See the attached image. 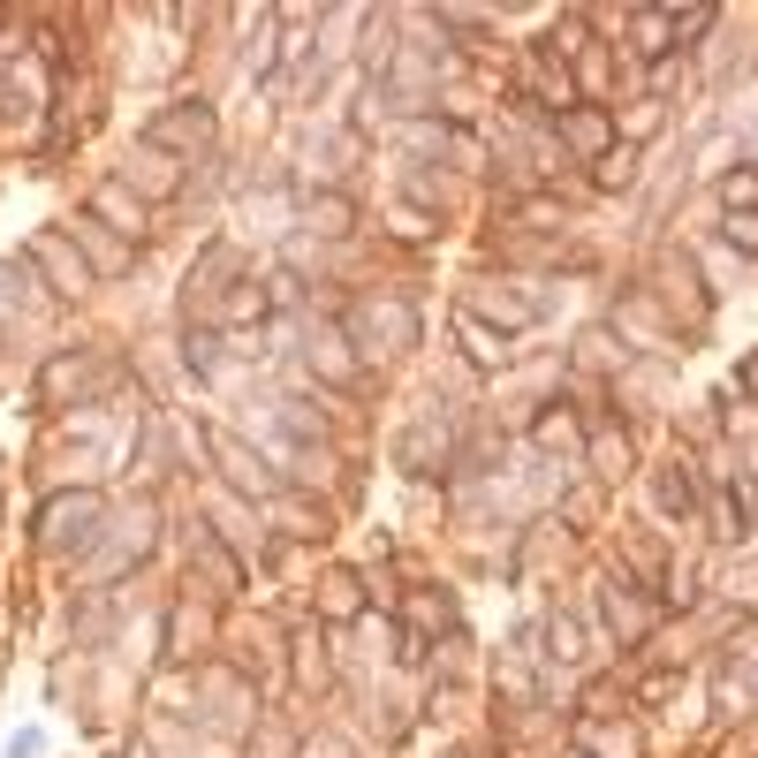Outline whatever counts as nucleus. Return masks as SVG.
Wrapping results in <instances>:
<instances>
[{
  "label": "nucleus",
  "instance_id": "f257e3e1",
  "mask_svg": "<svg viewBox=\"0 0 758 758\" xmlns=\"http://www.w3.org/2000/svg\"><path fill=\"white\" fill-rule=\"evenodd\" d=\"M213 137H220V122H213L205 99H175L167 115H152V130H145V145H159V152H205Z\"/></svg>",
  "mask_w": 758,
  "mask_h": 758
},
{
  "label": "nucleus",
  "instance_id": "f03ea898",
  "mask_svg": "<svg viewBox=\"0 0 758 758\" xmlns=\"http://www.w3.org/2000/svg\"><path fill=\"white\" fill-rule=\"evenodd\" d=\"M349 334H357V341H372V357H380V341H387V349H418V311H410L402 297L357 303V311H349Z\"/></svg>",
  "mask_w": 758,
  "mask_h": 758
},
{
  "label": "nucleus",
  "instance_id": "7ed1b4c3",
  "mask_svg": "<svg viewBox=\"0 0 758 758\" xmlns=\"http://www.w3.org/2000/svg\"><path fill=\"white\" fill-rule=\"evenodd\" d=\"M99 516H107L99 493H61V501L38 516V531H46V546H84V539L99 531Z\"/></svg>",
  "mask_w": 758,
  "mask_h": 758
},
{
  "label": "nucleus",
  "instance_id": "20e7f679",
  "mask_svg": "<svg viewBox=\"0 0 758 758\" xmlns=\"http://www.w3.org/2000/svg\"><path fill=\"white\" fill-rule=\"evenodd\" d=\"M31 266H38L61 297H84V289H92V266H84V258H76V243H69V236H53V228H46V236H31Z\"/></svg>",
  "mask_w": 758,
  "mask_h": 758
},
{
  "label": "nucleus",
  "instance_id": "39448f33",
  "mask_svg": "<svg viewBox=\"0 0 758 758\" xmlns=\"http://www.w3.org/2000/svg\"><path fill=\"white\" fill-rule=\"evenodd\" d=\"M205 441H213V462H220V470H228V485H243V493H274V470H266V462H258V455L243 448V441H236V433H228V425H213V433H205Z\"/></svg>",
  "mask_w": 758,
  "mask_h": 758
},
{
  "label": "nucleus",
  "instance_id": "423d86ee",
  "mask_svg": "<svg viewBox=\"0 0 758 758\" xmlns=\"http://www.w3.org/2000/svg\"><path fill=\"white\" fill-rule=\"evenodd\" d=\"M402 470H418V478H433V470H441V462H448V418H441V410H433V418H418V425H410V433H402Z\"/></svg>",
  "mask_w": 758,
  "mask_h": 758
},
{
  "label": "nucleus",
  "instance_id": "0eeeda50",
  "mask_svg": "<svg viewBox=\"0 0 758 758\" xmlns=\"http://www.w3.org/2000/svg\"><path fill=\"white\" fill-rule=\"evenodd\" d=\"M660 297L675 303V311H690V334L706 326V281H698V266H690V258H675V251L660 258Z\"/></svg>",
  "mask_w": 758,
  "mask_h": 758
},
{
  "label": "nucleus",
  "instance_id": "6e6552de",
  "mask_svg": "<svg viewBox=\"0 0 758 758\" xmlns=\"http://www.w3.org/2000/svg\"><path fill=\"white\" fill-rule=\"evenodd\" d=\"M92 387H99V372H92L84 357H69V349H61V357H46V372H38V395H46L53 410H61L69 395H92Z\"/></svg>",
  "mask_w": 758,
  "mask_h": 758
},
{
  "label": "nucleus",
  "instance_id": "1a4fd4ad",
  "mask_svg": "<svg viewBox=\"0 0 758 758\" xmlns=\"http://www.w3.org/2000/svg\"><path fill=\"white\" fill-rule=\"evenodd\" d=\"M69 243H84V266H92V274H122V266H130V243H115L107 220H76Z\"/></svg>",
  "mask_w": 758,
  "mask_h": 758
},
{
  "label": "nucleus",
  "instance_id": "9d476101",
  "mask_svg": "<svg viewBox=\"0 0 758 758\" xmlns=\"http://www.w3.org/2000/svg\"><path fill=\"white\" fill-rule=\"evenodd\" d=\"M92 220H107L115 236H145V205H137V197H130L122 182H107V190L92 197Z\"/></svg>",
  "mask_w": 758,
  "mask_h": 758
},
{
  "label": "nucleus",
  "instance_id": "9b49d317",
  "mask_svg": "<svg viewBox=\"0 0 758 758\" xmlns=\"http://www.w3.org/2000/svg\"><path fill=\"white\" fill-rule=\"evenodd\" d=\"M145 182V197H175L182 190V175H175V159L159 145H145V152H130V190Z\"/></svg>",
  "mask_w": 758,
  "mask_h": 758
},
{
  "label": "nucleus",
  "instance_id": "f8f14e48",
  "mask_svg": "<svg viewBox=\"0 0 758 758\" xmlns=\"http://www.w3.org/2000/svg\"><path fill=\"white\" fill-rule=\"evenodd\" d=\"M562 137H569L577 152H600V159H606V152H614V145H606V137H614V122H606L600 107H569V115H562Z\"/></svg>",
  "mask_w": 758,
  "mask_h": 758
},
{
  "label": "nucleus",
  "instance_id": "ddd939ff",
  "mask_svg": "<svg viewBox=\"0 0 758 758\" xmlns=\"http://www.w3.org/2000/svg\"><path fill=\"white\" fill-rule=\"evenodd\" d=\"M652 501H660L667 516H690V508H698V478H690V462H667V470L652 478Z\"/></svg>",
  "mask_w": 758,
  "mask_h": 758
},
{
  "label": "nucleus",
  "instance_id": "4468645a",
  "mask_svg": "<svg viewBox=\"0 0 758 758\" xmlns=\"http://www.w3.org/2000/svg\"><path fill=\"white\" fill-rule=\"evenodd\" d=\"M629 462H637L629 433H614V425H592V470H600V478H622Z\"/></svg>",
  "mask_w": 758,
  "mask_h": 758
},
{
  "label": "nucleus",
  "instance_id": "2eb2a0df",
  "mask_svg": "<svg viewBox=\"0 0 758 758\" xmlns=\"http://www.w3.org/2000/svg\"><path fill=\"white\" fill-rule=\"evenodd\" d=\"M462 311H493L501 326H531V318H539V303L501 297V289H470V297H462Z\"/></svg>",
  "mask_w": 758,
  "mask_h": 758
},
{
  "label": "nucleus",
  "instance_id": "dca6fc26",
  "mask_svg": "<svg viewBox=\"0 0 758 758\" xmlns=\"http://www.w3.org/2000/svg\"><path fill=\"white\" fill-rule=\"evenodd\" d=\"M311 364H326V380H341V387L357 380V364H349V349H341V334H334V326H318V334H311Z\"/></svg>",
  "mask_w": 758,
  "mask_h": 758
},
{
  "label": "nucleus",
  "instance_id": "f3484780",
  "mask_svg": "<svg viewBox=\"0 0 758 758\" xmlns=\"http://www.w3.org/2000/svg\"><path fill=\"white\" fill-rule=\"evenodd\" d=\"M303 228L311 236H349V197H311L303 205Z\"/></svg>",
  "mask_w": 758,
  "mask_h": 758
},
{
  "label": "nucleus",
  "instance_id": "a211bd4d",
  "mask_svg": "<svg viewBox=\"0 0 758 758\" xmlns=\"http://www.w3.org/2000/svg\"><path fill=\"white\" fill-rule=\"evenodd\" d=\"M266 289H258V281H228V297H220V318H228V326H236V318H266Z\"/></svg>",
  "mask_w": 758,
  "mask_h": 758
},
{
  "label": "nucleus",
  "instance_id": "6ab92c4d",
  "mask_svg": "<svg viewBox=\"0 0 758 758\" xmlns=\"http://www.w3.org/2000/svg\"><path fill=\"white\" fill-rule=\"evenodd\" d=\"M455 326H462V341H470V357H478V364H501V357H508V341H493L470 311H455Z\"/></svg>",
  "mask_w": 758,
  "mask_h": 758
},
{
  "label": "nucleus",
  "instance_id": "aec40b11",
  "mask_svg": "<svg viewBox=\"0 0 758 758\" xmlns=\"http://www.w3.org/2000/svg\"><path fill=\"white\" fill-rule=\"evenodd\" d=\"M402 145H410V152H425V159H433V152L448 159V152H455V137H448V122H410V130H402Z\"/></svg>",
  "mask_w": 758,
  "mask_h": 758
},
{
  "label": "nucleus",
  "instance_id": "412c9836",
  "mask_svg": "<svg viewBox=\"0 0 758 758\" xmlns=\"http://www.w3.org/2000/svg\"><path fill=\"white\" fill-rule=\"evenodd\" d=\"M660 122H667V107H660V99H629V115H622V137H652Z\"/></svg>",
  "mask_w": 758,
  "mask_h": 758
},
{
  "label": "nucleus",
  "instance_id": "4be33fe9",
  "mask_svg": "<svg viewBox=\"0 0 758 758\" xmlns=\"http://www.w3.org/2000/svg\"><path fill=\"white\" fill-rule=\"evenodd\" d=\"M622 182H637V152H629V145H614L600 159V190H622Z\"/></svg>",
  "mask_w": 758,
  "mask_h": 758
},
{
  "label": "nucleus",
  "instance_id": "5701e85b",
  "mask_svg": "<svg viewBox=\"0 0 758 758\" xmlns=\"http://www.w3.org/2000/svg\"><path fill=\"white\" fill-rule=\"evenodd\" d=\"M585 744L600 758H637V736H629V729H585Z\"/></svg>",
  "mask_w": 758,
  "mask_h": 758
},
{
  "label": "nucleus",
  "instance_id": "b1692460",
  "mask_svg": "<svg viewBox=\"0 0 758 758\" xmlns=\"http://www.w3.org/2000/svg\"><path fill=\"white\" fill-rule=\"evenodd\" d=\"M281 418H289V433H303V441H311V433H326V410H311L303 395H289V402H281Z\"/></svg>",
  "mask_w": 758,
  "mask_h": 758
},
{
  "label": "nucleus",
  "instance_id": "393cba45",
  "mask_svg": "<svg viewBox=\"0 0 758 758\" xmlns=\"http://www.w3.org/2000/svg\"><path fill=\"white\" fill-rule=\"evenodd\" d=\"M721 236H729L736 251H751V258H758V213H729V220H721Z\"/></svg>",
  "mask_w": 758,
  "mask_h": 758
},
{
  "label": "nucleus",
  "instance_id": "a878e982",
  "mask_svg": "<svg viewBox=\"0 0 758 758\" xmlns=\"http://www.w3.org/2000/svg\"><path fill=\"white\" fill-rule=\"evenodd\" d=\"M190 372H220V341L213 334H190Z\"/></svg>",
  "mask_w": 758,
  "mask_h": 758
},
{
  "label": "nucleus",
  "instance_id": "bb28decb",
  "mask_svg": "<svg viewBox=\"0 0 758 758\" xmlns=\"http://www.w3.org/2000/svg\"><path fill=\"white\" fill-rule=\"evenodd\" d=\"M539 448H569V418H539Z\"/></svg>",
  "mask_w": 758,
  "mask_h": 758
},
{
  "label": "nucleus",
  "instance_id": "cd10ccee",
  "mask_svg": "<svg viewBox=\"0 0 758 758\" xmlns=\"http://www.w3.org/2000/svg\"><path fill=\"white\" fill-rule=\"evenodd\" d=\"M23 289H31V274H23V266H0V303L23 297Z\"/></svg>",
  "mask_w": 758,
  "mask_h": 758
},
{
  "label": "nucleus",
  "instance_id": "c85d7f7f",
  "mask_svg": "<svg viewBox=\"0 0 758 758\" xmlns=\"http://www.w3.org/2000/svg\"><path fill=\"white\" fill-rule=\"evenodd\" d=\"M744 387H751V395H758V357H751V364H744Z\"/></svg>",
  "mask_w": 758,
  "mask_h": 758
}]
</instances>
